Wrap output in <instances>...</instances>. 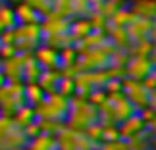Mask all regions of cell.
<instances>
[{"label":"cell","instance_id":"5","mask_svg":"<svg viewBox=\"0 0 156 150\" xmlns=\"http://www.w3.org/2000/svg\"><path fill=\"white\" fill-rule=\"evenodd\" d=\"M122 89H123V94H125V98H127V102L131 106H137V108H141V106H152V92L154 91H148V89L145 85H141L137 79H131V77H127L125 81H122Z\"/></svg>","mask_w":156,"mask_h":150},{"label":"cell","instance_id":"15","mask_svg":"<svg viewBox=\"0 0 156 150\" xmlns=\"http://www.w3.org/2000/svg\"><path fill=\"white\" fill-rule=\"evenodd\" d=\"M0 65H2V58H0Z\"/></svg>","mask_w":156,"mask_h":150},{"label":"cell","instance_id":"8","mask_svg":"<svg viewBox=\"0 0 156 150\" xmlns=\"http://www.w3.org/2000/svg\"><path fill=\"white\" fill-rule=\"evenodd\" d=\"M33 58L43 69H54L60 68V50L52 44H39L33 48Z\"/></svg>","mask_w":156,"mask_h":150},{"label":"cell","instance_id":"2","mask_svg":"<svg viewBox=\"0 0 156 150\" xmlns=\"http://www.w3.org/2000/svg\"><path fill=\"white\" fill-rule=\"evenodd\" d=\"M98 112L91 102H87L85 96H75L69 98V106H68V113L66 119L73 129H87L89 125L97 123Z\"/></svg>","mask_w":156,"mask_h":150},{"label":"cell","instance_id":"13","mask_svg":"<svg viewBox=\"0 0 156 150\" xmlns=\"http://www.w3.org/2000/svg\"><path fill=\"white\" fill-rule=\"evenodd\" d=\"M25 2H29L35 10H39L43 16L50 14L52 8H54V0H25Z\"/></svg>","mask_w":156,"mask_h":150},{"label":"cell","instance_id":"12","mask_svg":"<svg viewBox=\"0 0 156 150\" xmlns=\"http://www.w3.org/2000/svg\"><path fill=\"white\" fill-rule=\"evenodd\" d=\"M93 31V25H91V21H89V17L85 19V17H77V19L73 21H69V35H71V39H81V37H85L87 33H91Z\"/></svg>","mask_w":156,"mask_h":150},{"label":"cell","instance_id":"7","mask_svg":"<svg viewBox=\"0 0 156 150\" xmlns=\"http://www.w3.org/2000/svg\"><path fill=\"white\" fill-rule=\"evenodd\" d=\"M125 71H127V77L131 79H143L152 71V58L151 56H141V54H135L133 58L125 60Z\"/></svg>","mask_w":156,"mask_h":150},{"label":"cell","instance_id":"9","mask_svg":"<svg viewBox=\"0 0 156 150\" xmlns=\"http://www.w3.org/2000/svg\"><path fill=\"white\" fill-rule=\"evenodd\" d=\"M14 14H16V21L17 23H41V19H43V14H41L39 10H35L29 2H25V0L16 2Z\"/></svg>","mask_w":156,"mask_h":150},{"label":"cell","instance_id":"10","mask_svg":"<svg viewBox=\"0 0 156 150\" xmlns=\"http://www.w3.org/2000/svg\"><path fill=\"white\" fill-rule=\"evenodd\" d=\"M127 8L133 16L154 17L156 4H154V0H127Z\"/></svg>","mask_w":156,"mask_h":150},{"label":"cell","instance_id":"6","mask_svg":"<svg viewBox=\"0 0 156 150\" xmlns=\"http://www.w3.org/2000/svg\"><path fill=\"white\" fill-rule=\"evenodd\" d=\"M52 12H56L60 16L66 17H85L93 12V6L89 0H54V8Z\"/></svg>","mask_w":156,"mask_h":150},{"label":"cell","instance_id":"3","mask_svg":"<svg viewBox=\"0 0 156 150\" xmlns=\"http://www.w3.org/2000/svg\"><path fill=\"white\" fill-rule=\"evenodd\" d=\"M23 104H25V98H23V81L6 79L0 85V113L2 116H12Z\"/></svg>","mask_w":156,"mask_h":150},{"label":"cell","instance_id":"1","mask_svg":"<svg viewBox=\"0 0 156 150\" xmlns=\"http://www.w3.org/2000/svg\"><path fill=\"white\" fill-rule=\"evenodd\" d=\"M68 106H69V98L66 96V94L58 92V91L46 92L44 96H43V100H41L39 104L33 106L35 119L58 123V121H62V119H66Z\"/></svg>","mask_w":156,"mask_h":150},{"label":"cell","instance_id":"14","mask_svg":"<svg viewBox=\"0 0 156 150\" xmlns=\"http://www.w3.org/2000/svg\"><path fill=\"white\" fill-rule=\"evenodd\" d=\"M2 2H8V4H16V2H20V0H2Z\"/></svg>","mask_w":156,"mask_h":150},{"label":"cell","instance_id":"4","mask_svg":"<svg viewBox=\"0 0 156 150\" xmlns=\"http://www.w3.org/2000/svg\"><path fill=\"white\" fill-rule=\"evenodd\" d=\"M27 145L25 129L20 123H16L12 117H0V146H20Z\"/></svg>","mask_w":156,"mask_h":150},{"label":"cell","instance_id":"11","mask_svg":"<svg viewBox=\"0 0 156 150\" xmlns=\"http://www.w3.org/2000/svg\"><path fill=\"white\" fill-rule=\"evenodd\" d=\"M16 25H17V21H16V14H14V4L0 0V33L8 31V29L16 27Z\"/></svg>","mask_w":156,"mask_h":150}]
</instances>
